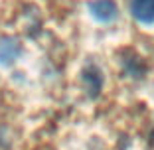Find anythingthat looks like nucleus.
<instances>
[{
	"instance_id": "1",
	"label": "nucleus",
	"mask_w": 154,
	"mask_h": 150,
	"mask_svg": "<svg viewBox=\"0 0 154 150\" xmlns=\"http://www.w3.org/2000/svg\"><path fill=\"white\" fill-rule=\"evenodd\" d=\"M89 10L101 22H111V20L117 18V14H119V8L113 0H95V2L89 4Z\"/></svg>"
},
{
	"instance_id": "2",
	"label": "nucleus",
	"mask_w": 154,
	"mask_h": 150,
	"mask_svg": "<svg viewBox=\"0 0 154 150\" xmlns=\"http://www.w3.org/2000/svg\"><path fill=\"white\" fill-rule=\"evenodd\" d=\"M131 12L138 22L154 24V0H132Z\"/></svg>"
},
{
	"instance_id": "3",
	"label": "nucleus",
	"mask_w": 154,
	"mask_h": 150,
	"mask_svg": "<svg viewBox=\"0 0 154 150\" xmlns=\"http://www.w3.org/2000/svg\"><path fill=\"white\" fill-rule=\"evenodd\" d=\"M20 55V44L16 40H4L0 44V61L10 63Z\"/></svg>"
}]
</instances>
